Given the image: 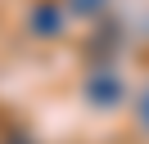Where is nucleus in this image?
Masks as SVG:
<instances>
[{"label":"nucleus","mask_w":149,"mask_h":144,"mask_svg":"<svg viewBox=\"0 0 149 144\" xmlns=\"http://www.w3.org/2000/svg\"><path fill=\"white\" fill-rule=\"evenodd\" d=\"M91 95H95V99H118V95H122V81H118V77H104V72H100V77L91 81Z\"/></svg>","instance_id":"obj_1"},{"label":"nucleus","mask_w":149,"mask_h":144,"mask_svg":"<svg viewBox=\"0 0 149 144\" xmlns=\"http://www.w3.org/2000/svg\"><path fill=\"white\" fill-rule=\"evenodd\" d=\"M140 122H145V126H149V95H145V99H140Z\"/></svg>","instance_id":"obj_2"},{"label":"nucleus","mask_w":149,"mask_h":144,"mask_svg":"<svg viewBox=\"0 0 149 144\" xmlns=\"http://www.w3.org/2000/svg\"><path fill=\"white\" fill-rule=\"evenodd\" d=\"M95 5H100V0H77V9H95Z\"/></svg>","instance_id":"obj_3"}]
</instances>
